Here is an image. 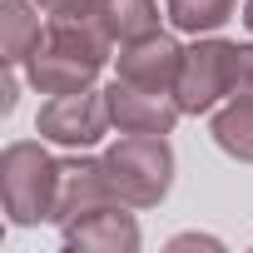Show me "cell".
Returning <instances> with one entry per match:
<instances>
[{"label": "cell", "instance_id": "obj_1", "mask_svg": "<svg viewBox=\"0 0 253 253\" xmlns=\"http://www.w3.org/2000/svg\"><path fill=\"white\" fill-rule=\"evenodd\" d=\"M109 35L99 30V20H50V30L40 35V45L25 60V80L40 94H75V89H94V75L109 60Z\"/></svg>", "mask_w": 253, "mask_h": 253}, {"label": "cell", "instance_id": "obj_2", "mask_svg": "<svg viewBox=\"0 0 253 253\" xmlns=\"http://www.w3.org/2000/svg\"><path fill=\"white\" fill-rule=\"evenodd\" d=\"M104 174L119 204L129 209H154L164 204L174 184V149L164 134H124L119 144L104 149Z\"/></svg>", "mask_w": 253, "mask_h": 253}, {"label": "cell", "instance_id": "obj_3", "mask_svg": "<svg viewBox=\"0 0 253 253\" xmlns=\"http://www.w3.org/2000/svg\"><path fill=\"white\" fill-rule=\"evenodd\" d=\"M55 199H60V164L20 139L0 154V204H5L10 223L30 228V223H55Z\"/></svg>", "mask_w": 253, "mask_h": 253}, {"label": "cell", "instance_id": "obj_4", "mask_svg": "<svg viewBox=\"0 0 253 253\" xmlns=\"http://www.w3.org/2000/svg\"><path fill=\"white\" fill-rule=\"evenodd\" d=\"M109 94L104 89H75V94H50V104L40 109L35 129L40 139L50 144H65V149H89L104 139L109 129Z\"/></svg>", "mask_w": 253, "mask_h": 253}, {"label": "cell", "instance_id": "obj_5", "mask_svg": "<svg viewBox=\"0 0 253 253\" xmlns=\"http://www.w3.org/2000/svg\"><path fill=\"white\" fill-rule=\"evenodd\" d=\"M233 60H238V45L228 40H199L184 50L179 84H174L184 114H209L223 94H233Z\"/></svg>", "mask_w": 253, "mask_h": 253}, {"label": "cell", "instance_id": "obj_6", "mask_svg": "<svg viewBox=\"0 0 253 253\" xmlns=\"http://www.w3.org/2000/svg\"><path fill=\"white\" fill-rule=\"evenodd\" d=\"M104 94H109V119L119 124V134H169L184 114L179 94L144 89V84H129V80H114Z\"/></svg>", "mask_w": 253, "mask_h": 253}, {"label": "cell", "instance_id": "obj_7", "mask_svg": "<svg viewBox=\"0 0 253 253\" xmlns=\"http://www.w3.org/2000/svg\"><path fill=\"white\" fill-rule=\"evenodd\" d=\"M114 65H119V80L144 84V89H169V94H174V84H179V65H184V50H179L174 35L154 30V35H144V40L119 45Z\"/></svg>", "mask_w": 253, "mask_h": 253}, {"label": "cell", "instance_id": "obj_8", "mask_svg": "<svg viewBox=\"0 0 253 253\" xmlns=\"http://www.w3.org/2000/svg\"><path fill=\"white\" fill-rule=\"evenodd\" d=\"M129 204H104L94 213H80L75 223H65V248L80 253H134L139 248V223L134 213H124Z\"/></svg>", "mask_w": 253, "mask_h": 253}, {"label": "cell", "instance_id": "obj_9", "mask_svg": "<svg viewBox=\"0 0 253 253\" xmlns=\"http://www.w3.org/2000/svg\"><path fill=\"white\" fill-rule=\"evenodd\" d=\"M104 204H119L104 174V159H65L60 164V199H55V223H75L80 213H94Z\"/></svg>", "mask_w": 253, "mask_h": 253}, {"label": "cell", "instance_id": "obj_10", "mask_svg": "<svg viewBox=\"0 0 253 253\" xmlns=\"http://www.w3.org/2000/svg\"><path fill=\"white\" fill-rule=\"evenodd\" d=\"M94 20L114 45H129V40H144L159 30V5L154 0H99Z\"/></svg>", "mask_w": 253, "mask_h": 253}, {"label": "cell", "instance_id": "obj_11", "mask_svg": "<svg viewBox=\"0 0 253 253\" xmlns=\"http://www.w3.org/2000/svg\"><path fill=\"white\" fill-rule=\"evenodd\" d=\"M40 15L25 5V0H5L0 5V60L5 65H25L30 50L40 45Z\"/></svg>", "mask_w": 253, "mask_h": 253}, {"label": "cell", "instance_id": "obj_12", "mask_svg": "<svg viewBox=\"0 0 253 253\" xmlns=\"http://www.w3.org/2000/svg\"><path fill=\"white\" fill-rule=\"evenodd\" d=\"M213 144L243 164H253V94H233L213 114Z\"/></svg>", "mask_w": 253, "mask_h": 253}, {"label": "cell", "instance_id": "obj_13", "mask_svg": "<svg viewBox=\"0 0 253 253\" xmlns=\"http://www.w3.org/2000/svg\"><path fill=\"white\" fill-rule=\"evenodd\" d=\"M233 5L238 0H169V20L189 35H209L223 20H233Z\"/></svg>", "mask_w": 253, "mask_h": 253}, {"label": "cell", "instance_id": "obj_14", "mask_svg": "<svg viewBox=\"0 0 253 253\" xmlns=\"http://www.w3.org/2000/svg\"><path fill=\"white\" fill-rule=\"evenodd\" d=\"M35 5L50 20H94L99 15V0H35Z\"/></svg>", "mask_w": 253, "mask_h": 253}, {"label": "cell", "instance_id": "obj_15", "mask_svg": "<svg viewBox=\"0 0 253 253\" xmlns=\"http://www.w3.org/2000/svg\"><path fill=\"white\" fill-rule=\"evenodd\" d=\"M233 94H253V45H238V60H233Z\"/></svg>", "mask_w": 253, "mask_h": 253}, {"label": "cell", "instance_id": "obj_16", "mask_svg": "<svg viewBox=\"0 0 253 253\" xmlns=\"http://www.w3.org/2000/svg\"><path fill=\"white\" fill-rule=\"evenodd\" d=\"M174 248H218V238H199V233H179Z\"/></svg>", "mask_w": 253, "mask_h": 253}, {"label": "cell", "instance_id": "obj_17", "mask_svg": "<svg viewBox=\"0 0 253 253\" xmlns=\"http://www.w3.org/2000/svg\"><path fill=\"white\" fill-rule=\"evenodd\" d=\"M243 25L253 30V0H243Z\"/></svg>", "mask_w": 253, "mask_h": 253}]
</instances>
